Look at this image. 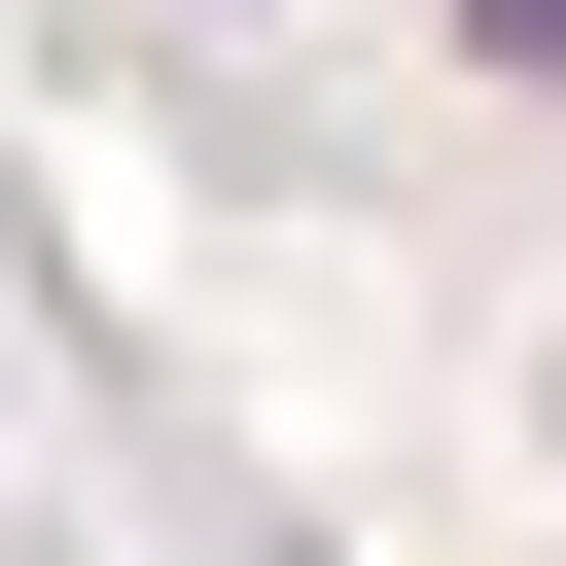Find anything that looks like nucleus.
Listing matches in <instances>:
<instances>
[{
	"label": "nucleus",
	"instance_id": "1",
	"mask_svg": "<svg viewBox=\"0 0 566 566\" xmlns=\"http://www.w3.org/2000/svg\"><path fill=\"white\" fill-rule=\"evenodd\" d=\"M460 35H495V71H566V0H460Z\"/></svg>",
	"mask_w": 566,
	"mask_h": 566
}]
</instances>
